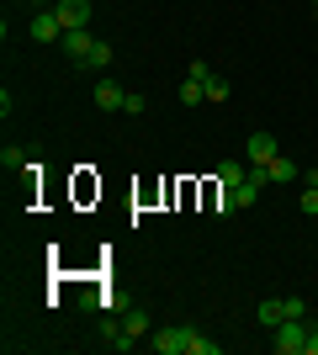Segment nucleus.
Wrapping results in <instances>:
<instances>
[{"label":"nucleus","mask_w":318,"mask_h":355,"mask_svg":"<svg viewBox=\"0 0 318 355\" xmlns=\"http://www.w3.org/2000/svg\"><path fill=\"white\" fill-rule=\"evenodd\" d=\"M271 350L276 355H318V334H308L303 318H281L271 329Z\"/></svg>","instance_id":"1"},{"label":"nucleus","mask_w":318,"mask_h":355,"mask_svg":"<svg viewBox=\"0 0 318 355\" xmlns=\"http://www.w3.org/2000/svg\"><path fill=\"white\" fill-rule=\"evenodd\" d=\"M149 345L159 355H186V345H191V324H186V329H154Z\"/></svg>","instance_id":"2"},{"label":"nucleus","mask_w":318,"mask_h":355,"mask_svg":"<svg viewBox=\"0 0 318 355\" xmlns=\"http://www.w3.org/2000/svg\"><path fill=\"white\" fill-rule=\"evenodd\" d=\"M27 32L37 37V43H64V21H59V11H53V6L32 16V27H27Z\"/></svg>","instance_id":"3"},{"label":"nucleus","mask_w":318,"mask_h":355,"mask_svg":"<svg viewBox=\"0 0 318 355\" xmlns=\"http://www.w3.org/2000/svg\"><path fill=\"white\" fill-rule=\"evenodd\" d=\"M64 53H69V64H80L85 69V59H91V48H96V37H91V27H75V32H64Z\"/></svg>","instance_id":"4"},{"label":"nucleus","mask_w":318,"mask_h":355,"mask_svg":"<svg viewBox=\"0 0 318 355\" xmlns=\"http://www.w3.org/2000/svg\"><path fill=\"white\" fill-rule=\"evenodd\" d=\"M53 11H59L64 32H75V27H91V0H53Z\"/></svg>","instance_id":"5"},{"label":"nucleus","mask_w":318,"mask_h":355,"mask_svg":"<svg viewBox=\"0 0 318 355\" xmlns=\"http://www.w3.org/2000/svg\"><path fill=\"white\" fill-rule=\"evenodd\" d=\"M281 148H276L271 133H249V144H244V164H271Z\"/></svg>","instance_id":"6"},{"label":"nucleus","mask_w":318,"mask_h":355,"mask_svg":"<svg viewBox=\"0 0 318 355\" xmlns=\"http://www.w3.org/2000/svg\"><path fill=\"white\" fill-rule=\"evenodd\" d=\"M122 96H127V90H122L117 80H96V106H101V112H122Z\"/></svg>","instance_id":"7"},{"label":"nucleus","mask_w":318,"mask_h":355,"mask_svg":"<svg viewBox=\"0 0 318 355\" xmlns=\"http://www.w3.org/2000/svg\"><path fill=\"white\" fill-rule=\"evenodd\" d=\"M265 175H271L276 186H287V180H297V175H303V164H297V159H287V154H276V159L265 164Z\"/></svg>","instance_id":"8"},{"label":"nucleus","mask_w":318,"mask_h":355,"mask_svg":"<svg viewBox=\"0 0 318 355\" xmlns=\"http://www.w3.org/2000/svg\"><path fill=\"white\" fill-rule=\"evenodd\" d=\"M255 318H260V329L271 334V329L281 324V318H287V308H281V297H265V302H260V308H255Z\"/></svg>","instance_id":"9"},{"label":"nucleus","mask_w":318,"mask_h":355,"mask_svg":"<svg viewBox=\"0 0 318 355\" xmlns=\"http://www.w3.org/2000/svg\"><path fill=\"white\" fill-rule=\"evenodd\" d=\"M244 180H249V164H239V159L218 164V186H244Z\"/></svg>","instance_id":"10"},{"label":"nucleus","mask_w":318,"mask_h":355,"mask_svg":"<svg viewBox=\"0 0 318 355\" xmlns=\"http://www.w3.org/2000/svg\"><path fill=\"white\" fill-rule=\"evenodd\" d=\"M122 329H127V334H133V340H149L154 329H149V313L138 308V313H127V318H122Z\"/></svg>","instance_id":"11"},{"label":"nucleus","mask_w":318,"mask_h":355,"mask_svg":"<svg viewBox=\"0 0 318 355\" xmlns=\"http://www.w3.org/2000/svg\"><path fill=\"white\" fill-rule=\"evenodd\" d=\"M202 85H207V101H218V106H223V101H228V90H233V85H228V80H223L218 69H212L207 80H202Z\"/></svg>","instance_id":"12"},{"label":"nucleus","mask_w":318,"mask_h":355,"mask_svg":"<svg viewBox=\"0 0 318 355\" xmlns=\"http://www.w3.org/2000/svg\"><path fill=\"white\" fill-rule=\"evenodd\" d=\"M202 101H207V85L186 74V85H181V106H202Z\"/></svg>","instance_id":"13"},{"label":"nucleus","mask_w":318,"mask_h":355,"mask_svg":"<svg viewBox=\"0 0 318 355\" xmlns=\"http://www.w3.org/2000/svg\"><path fill=\"white\" fill-rule=\"evenodd\" d=\"M85 69H96V74L112 69V43H96V48H91V59H85Z\"/></svg>","instance_id":"14"},{"label":"nucleus","mask_w":318,"mask_h":355,"mask_svg":"<svg viewBox=\"0 0 318 355\" xmlns=\"http://www.w3.org/2000/svg\"><path fill=\"white\" fill-rule=\"evenodd\" d=\"M186 355H218V340H207L202 329H191V345H186Z\"/></svg>","instance_id":"15"},{"label":"nucleus","mask_w":318,"mask_h":355,"mask_svg":"<svg viewBox=\"0 0 318 355\" xmlns=\"http://www.w3.org/2000/svg\"><path fill=\"white\" fill-rule=\"evenodd\" d=\"M0 164H6V170H27V154H21L16 144H6L0 148Z\"/></svg>","instance_id":"16"},{"label":"nucleus","mask_w":318,"mask_h":355,"mask_svg":"<svg viewBox=\"0 0 318 355\" xmlns=\"http://www.w3.org/2000/svg\"><path fill=\"white\" fill-rule=\"evenodd\" d=\"M143 106H149V101H143L138 90H127V96H122V112H127V117H143Z\"/></svg>","instance_id":"17"},{"label":"nucleus","mask_w":318,"mask_h":355,"mask_svg":"<svg viewBox=\"0 0 318 355\" xmlns=\"http://www.w3.org/2000/svg\"><path fill=\"white\" fill-rule=\"evenodd\" d=\"M281 308H287V318H303L308 302H303V297H281Z\"/></svg>","instance_id":"18"},{"label":"nucleus","mask_w":318,"mask_h":355,"mask_svg":"<svg viewBox=\"0 0 318 355\" xmlns=\"http://www.w3.org/2000/svg\"><path fill=\"white\" fill-rule=\"evenodd\" d=\"M186 74H191V80H207L212 64H207V59H191V69H186Z\"/></svg>","instance_id":"19"},{"label":"nucleus","mask_w":318,"mask_h":355,"mask_svg":"<svg viewBox=\"0 0 318 355\" xmlns=\"http://www.w3.org/2000/svg\"><path fill=\"white\" fill-rule=\"evenodd\" d=\"M303 212H313V218H318V186H308V191H303Z\"/></svg>","instance_id":"20"},{"label":"nucleus","mask_w":318,"mask_h":355,"mask_svg":"<svg viewBox=\"0 0 318 355\" xmlns=\"http://www.w3.org/2000/svg\"><path fill=\"white\" fill-rule=\"evenodd\" d=\"M313 11H318V0H313Z\"/></svg>","instance_id":"21"}]
</instances>
